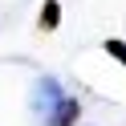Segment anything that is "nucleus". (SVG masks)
<instances>
[{"label":"nucleus","mask_w":126,"mask_h":126,"mask_svg":"<svg viewBox=\"0 0 126 126\" xmlns=\"http://www.w3.org/2000/svg\"><path fill=\"white\" fill-rule=\"evenodd\" d=\"M65 98V94H61V85H57V77H41V81H37V94H33V110L37 114H49L53 106H57V102Z\"/></svg>","instance_id":"nucleus-1"},{"label":"nucleus","mask_w":126,"mask_h":126,"mask_svg":"<svg viewBox=\"0 0 126 126\" xmlns=\"http://www.w3.org/2000/svg\"><path fill=\"white\" fill-rule=\"evenodd\" d=\"M77 118H81V106H77L73 98H61L57 106L45 114V126H77Z\"/></svg>","instance_id":"nucleus-2"},{"label":"nucleus","mask_w":126,"mask_h":126,"mask_svg":"<svg viewBox=\"0 0 126 126\" xmlns=\"http://www.w3.org/2000/svg\"><path fill=\"white\" fill-rule=\"evenodd\" d=\"M37 25H41L45 33H53V29L61 25V4H57V0H45V8H41V20H37Z\"/></svg>","instance_id":"nucleus-3"},{"label":"nucleus","mask_w":126,"mask_h":126,"mask_svg":"<svg viewBox=\"0 0 126 126\" xmlns=\"http://www.w3.org/2000/svg\"><path fill=\"white\" fill-rule=\"evenodd\" d=\"M102 49H106V53H110L114 61H122V65H126V41H114V37H110V41L102 45Z\"/></svg>","instance_id":"nucleus-4"}]
</instances>
